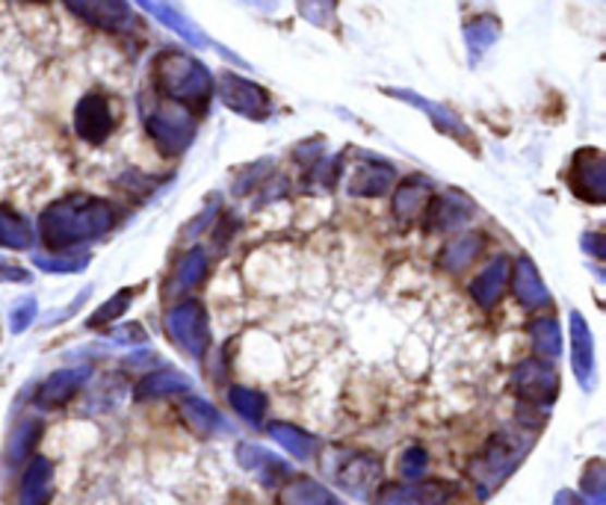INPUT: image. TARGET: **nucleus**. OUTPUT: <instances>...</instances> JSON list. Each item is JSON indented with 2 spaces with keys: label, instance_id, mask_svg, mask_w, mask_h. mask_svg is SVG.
Listing matches in <instances>:
<instances>
[{
  "label": "nucleus",
  "instance_id": "37",
  "mask_svg": "<svg viewBox=\"0 0 606 505\" xmlns=\"http://www.w3.org/2000/svg\"><path fill=\"white\" fill-rule=\"evenodd\" d=\"M400 476L405 482H421L426 470H429V453L423 446H409L405 453L400 455V465H397Z\"/></svg>",
  "mask_w": 606,
  "mask_h": 505
},
{
  "label": "nucleus",
  "instance_id": "38",
  "mask_svg": "<svg viewBox=\"0 0 606 505\" xmlns=\"http://www.w3.org/2000/svg\"><path fill=\"white\" fill-rule=\"evenodd\" d=\"M134 296H136L134 290H119L113 299L104 301L101 310H95V317L89 320V325H93V329H98V325H107V322L119 320L124 310H128V305H131V299H134Z\"/></svg>",
  "mask_w": 606,
  "mask_h": 505
},
{
  "label": "nucleus",
  "instance_id": "10",
  "mask_svg": "<svg viewBox=\"0 0 606 505\" xmlns=\"http://www.w3.org/2000/svg\"><path fill=\"white\" fill-rule=\"evenodd\" d=\"M331 476L343 491L355 500H371L381 479L379 458L367 453H347L338 467H331Z\"/></svg>",
  "mask_w": 606,
  "mask_h": 505
},
{
  "label": "nucleus",
  "instance_id": "29",
  "mask_svg": "<svg viewBox=\"0 0 606 505\" xmlns=\"http://www.w3.org/2000/svg\"><path fill=\"white\" fill-rule=\"evenodd\" d=\"M497 39H500V21L492 15H480V19L464 24V45H468L473 62L480 60Z\"/></svg>",
  "mask_w": 606,
  "mask_h": 505
},
{
  "label": "nucleus",
  "instance_id": "24",
  "mask_svg": "<svg viewBox=\"0 0 606 505\" xmlns=\"http://www.w3.org/2000/svg\"><path fill=\"white\" fill-rule=\"evenodd\" d=\"M429 198H432L429 181H423V177H409V181L393 193V213H397V219H402V222H411V219H417L421 213H426Z\"/></svg>",
  "mask_w": 606,
  "mask_h": 505
},
{
  "label": "nucleus",
  "instance_id": "26",
  "mask_svg": "<svg viewBox=\"0 0 606 505\" xmlns=\"http://www.w3.org/2000/svg\"><path fill=\"white\" fill-rule=\"evenodd\" d=\"M483 248H485L483 234H464V237L450 239V243L444 246L438 263H441L447 272H462V269L471 267L473 260L483 255Z\"/></svg>",
  "mask_w": 606,
  "mask_h": 505
},
{
  "label": "nucleus",
  "instance_id": "11",
  "mask_svg": "<svg viewBox=\"0 0 606 505\" xmlns=\"http://www.w3.org/2000/svg\"><path fill=\"white\" fill-rule=\"evenodd\" d=\"M69 10L98 30L122 33L134 27V12L128 0H62Z\"/></svg>",
  "mask_w": 606,
  "mask_h": 505
},
{
  "label": "nucleus",
  "instance_id": "43",
  "mask_svg": "<svg viewBox=\"0 0 606 505\" xmlns=\"http://www.w3.org/2000/svg\"><path fill=\"white\" fill-rule=\"evenodd\" d=\"M583 248H586L592 258L601 260L604 258V237H601V234H586V237H583Z\"/></svg>",
  "mask_w": 606,
  "mask_h": 505
},
{
  "label": "nucleus",
  "instance_id": "44",
  "mask_svg": "<svg viewBox=\"0 0 606 505\" xmlns=\"http://www.w3.org/2000/svg\"><path fill=\"white\" fill-rule=\"evenodd\" d=\"M116 341H119V343H143L145 334H143V329H140V325H124L122 334H116Z\"/></svg>",
  "mask_w": 606,
  "mask_h": 505
},
{
  "label": "nucleus",
  "instance_id": "40",
  "mask_svg": "<svg viewBox=\"0 0 606 505\" xmlns=\"http://www.w3.org/2000/svg\"><path fill=\"white\" fill-rule=\"evenodd\" d=\"M33 320H36V299H21L10 313V329L21 334V331L31 329Z\"/></svg>",
  "mask_w": 606,
  "mask_h": 505
},
{
  "label": "nucleus",
  "instance_id": "18",
  "mask_svg": "<svg viewBox=\"0 0 606 505\" xmlns=\"http://www.w3.org/2000/svg\"><path fill=\"white\" fill-rule=\"evenodd\" d=\"M89 379V367H72V370L53 372L51 379H45L41 387L36 391V405L41 408H60L72 399L74 393L81 391Z\"/></svg>",
  "mask_w": 606,
  "mask_h": 505
},
{
  "label": "nucleus",
  "instance_id": "35",
  "mask_svg": "<svg viewBox=\"0 0 606 505\" xmlns=\"http://www.w3.org/2000/svg\"><path fill=\"white\" fill-rule=\"evenodd\" d=\"M580 494L592 500L595 505H604L606 496V467L601 458L589 461L586 470H583V479H580Z\"/></svg>",
  "mask_w": 606,
  "mask_h": 505
},
{
  "label": "nucleus",
  "instance_id": "17",
  "mask_svg": "<svg viewBox=\"0 0 606 505\" xmlns=\"http://www.w3.org/2000/svg\"><path fill=\"white\" fill-rule=\"evenodd\" d=\"M512 293H514V299L521 301V305H524V308H530V310L550 308V301H554L550 290H547V284L542 281L538 269L533 267V260H530V258L514 260Z\"/></svg>",
  "mask_w": 606,
  "mask_h": 505
},
{
  "label": "nucleus",
  "instance_id": "7",
  "mask_svg": "<svg viewBox=\"0 0 606 505\" xmlns=\"http://www.w3.org/2000/svg\"><path fill=\"white\" fill-rule=\"evenodd\" d=\"M373 505H464L462 488L450 482H405L385 485L373 496Z\"/></svg>",
  "mask_w": 606,
  "mask_h": 505
},
{
  "label": "nucleus",
  "instance_id": "12",
  "mask_svg": "<svg viewBox=\"0 0 606 505\" xmlns=\"http://www.w3.org/2000/svg\"><path fill=\"white\" fill-rule=\"evenodd\" d=\"M113 110H110V101L104 95H83L74 107V131L83 143L101 145L107 136L113 134Z\"/></svg>",
  "mask_w": 606,
  "mask_h": 505
},
{
  "label": "nucleus",
  "instance_id": "36",
  "mask_svg": "<svg viewBox=\"0 0 606 505\" xmlns=\"http://www.w3.org/2000/svg\"><path fill=\"white\" fill-rule=\"evenodd\" d=\"M296 10L314 27H331L338 15V0H296Z\"/></svg>",
  "mask_w": 606,
  "mask_h": 505
},
{
  "label": "nucleus",
  "instance_id": "22",
  "mask_svg": "<svg viewBox=\"0 0 606 505\" xmlns=\"http://www.w3.org/2000/svg\"><path fill=\"white\" fill-rule=\"evenodd\" d=\"M506 287H509V260L497 258L494 263L483 269V275L471 284V296L480 308H494L504 299Z\"/></svg>",
  "mask_w": 606,
  "mask_h": 505
},
{
  "label": "nucleus",
  "instance_id": "32",
  "mask_svg": "<svg viewBox=\"0 0 606 505\" xmlns=\"http://www.w3.org/2000/svg\"><path fill=\"white\" fill-rule=\"evenodd\" d=\"M190 391V382L186 375H178V372H152L145 375L143 382L136 384V399H160V396H175V393Z\"/></svg>",
  "mask_w": 606,
  "mask_h": 505
},
{
  "label": "nucleus",
  "instance_id": "9",
  "mask_svg": "<svg viewBox=\"0 0 606 505\" xmlns=\"http://www.w3.org/2000/svg\"><path fill=\"white\" fill-rule=\"evenodd\" d=\"M568 184L574 189L577 198L604 205L606 201V157L597 148H583L571 160Z\"/></svg>",
  "mask_w": 606,
  "mask_h": 505
},
{
  "label": "nucleus",
  "instance_id": "4",
  "mask_svg": "<svg viewBox=\"0 0 606 505\" xmlns=\"http://www.w3.org/2000/svg\"><path fill=\"white\" fill-rule=\"evenodd\" d=\"M140 110H143L145 131H148V136L155 139V145L163 155H184L186 148L193 145V139H196V119L181 103L166 101V98H157V101L143 98Z\"/></svg>",
  "mask_w": 606,
  "mask_h": 505
},
{
  "label": "nucleus",
  "instance_id": "23",
  "mask_svg": "<svg viewBox=\"0 0 606 505\" xmlns=\"http://www.w3.org/2000/svg\"><path fill=\"white\" fill-rule=\"evenodd\" d=\"M429 210V225L435 231H452V227L464 225L473 217V205L459 193H444L441 198H435V205L426 207Z\"/></svg>",
  "mask_w": 606,
  "mask_h": 505
},
{
  "label": "nucleus",
  "instance_id": "30",
  "mask_svg": "<svg viewBox=\"0 0 606 505\" xmlns=\"http://www.w3.org/2000/svg\"><path fill=\"white\" fill-rule=\"evenodd\" d=\"M530 331H533V349L538 361H556L562 355V329L554 317L535 320Z\"/></svg>",
  "mask_w": 606,
  "mask_h": 505
},
{
  "label": "nucleus",
  "instance_id": "27",
  "mask_svg": "<svg viewBox=\"0 0 606 505\" xmlns=\"http://www.w3.org/2000/svg\"><path fill=\"white\" fill-rule=\"evenodd\" d=\"M41 438V420H21L10 434L7 444V467H21L27 458H33V449Z\"/></svg>",
  "mask_w": 606,
  "mask_h": 505
},
{
  "label": "nucleus",
  "instance_id": "6",
  "mask_svg": "<svg viewBox=\"0 0 606 505\" xmlns=\"http://www.w3.org/2000/svg\"><path fill=\"white\" fill-rule=\"evenodd\" d=\"M166 334L190 358H205L207 343H210L205 308L198 301H181V305H175V308L166 313Z\"/></svg>",
  "mask_w": 606,
  "mask_h": 505
},
{
  "label": "nucleus",
  "instance_id": "5",
  "mask_svg": "<svg viewBox=\"0 0 606 505\" xmlns=\"http://www.w3.org/2000/svg\"><path fill=\"white\" fill-rule=\"evenodd\" d=\"M559 372L550 367V361H538V358H530V361H521L512 370V391L514 396L524 405H533V408H550L559 396Z\"/></svg>",
  "mask_w": 606,
  "mask_h": 505
},
{
  "label": "nucleus",
  "instance_id": "39",
  "mask_svg": "<svg viewBox=\"0 0 606 505\" xmlns=\"http://www.w3.org/2000/svg\"><path fill=\"white\" fill-rule=\"evenodd\" d=\"M89 263V255L83 251H62L60 258H36V267L45 272H81Z\"/></svg>",
  "mask_w": 606,
  "mask_h": 505
},
{
  "label": "nucleus",
  "instance_id": "15",
  "mask_svg": "<svg viewBox=\"0 0 606 505\" xmlns=\"http://www.w3.org/2000/svg\"><path fill=\"white\" fill-rule=\"evenodd\" d=\"M53 500V465L45 455H33L19 485V505H48Z\"/></svg>",
  "mask_w": 606,
  "mask_h": 505
},
{
  "label": "nucleus",
  "instance_id": "13",
  "mask_svg": "<svg viewBox=\"0 0 606 505\" xmlns=\"http://www.w3.org/2000/svg\"><path fill=\"white\" fill-rule=\"evenodd\" d=\"M237 461L243 465V470L255 473L260 479V485L267 488H281V482L290 479V465L281 461L278 455H272L269 449L257 444H240L237 446Z\"/></svg>",
  "mask_w": 606,
  "mask_h": 505
},
{
  "label": "nucleus",
  "instance_id": "42",
  "mask_svg": "<svg viewBox=\"0 0 606 505\" xmlns=\"http://www.w3.org/2000/svg\"><path fill=\"white\" fill-rule=\"evenodd\" d=\"M554 505H595V503L586 500L583 494H577V491H559L554 500Z\"/></svg>",
  "mask_w": 606,
  "mask_h": 505
},
{
  "label": "nucleus",
  "instance_id": "41",
  "mask_svg": "<svg viewBox=\"0 0 606 505\" xmlns=\"http://www.w3.org/2000/svg\"><path fill=\"white\" fill-rule=\"evenodd\" d=\"M0 281H31V275L21 267H15V263H7L0 258Z\"/></svg>",
  "mask_w": 606,
  "mask_h": 505
},
{
  "label": "nucleus",
  "instance_id": "34",
  "mask_svg": "<svg viewBox=\"0 0 606 505\" xmlns=\"http://www.w3.org/2000/svg\"><path fill=\"white\" fill-rule=\"evenodd\" d=\"M0 246L15 248V251H24V248L33 246L31 225L19 213L7 210V207H0Z\"/></svg>",
  "mask_w": 606,
  "mask_h": 505
},
{
  "label": "nucleus",
  "instance_id": "33",
  "mask_svg": "<svg viewBox=\"0 0 606 505\" xmlns=\"http://www.w3.org/2000/svg\"><path fill=\"white\" fill-rule=\"evenodd\" d=\"M228 403H231V408H234L249 426H255V429L264 423V417H267V408H269L264 393L252 391V387H240V384L228 391Z\"/></svg>",
  "mask_w": 606,
  "mask_h": 505
},
{
  "label": "nucleus",
  "instance_id": "28",
  "mask_svg": "<svg viewBox=\"0 0 606 505\" xmlns=\"http://www.w3.org/2000/svg\"><path fill=\"white\" fill-rule=\"evenodd\" d=\"M269 438H272L281 449H288L293 458H299V461H308V458H314V453H317V441H314L305 429H299V426L272 423L269 426Z\"/></svg>",
  "mask_w": 606,
  "mask_h": 505
},
{
  "label": "nucleus",
  "instance_id": "8",
  "mask_svg": "<svg viewBox=\"0 0 606 505\" xmlns=\"http://www.w3.org/2000/svg\"><path fill=\"white\" fill-rule=\"evenodd\" d=\"M219 95H222V103L228 110H234L237 115H246V119H255V122H264L272 113V98L264 86L240 77V74H222L219 81Z\"/></svg>",
  "mask_w": 606,
  "mask_h": 505
},
{
  "label": "nucleus",
  "instance_id": "1",
  "mask_svg": "<svg viewBox=\"0 0 606 505\" xmlns=\"http://www.w3.org/2000/svg\"><path fill=\"white\" fill-rule=\"evenodd\" d=\"M113 227V207L95 196H65L39 217L41 243L53 251H74L101 239Z\"/></svg>",
  "mask_w": 606,
  "mask_h": 505
},
{
  "label": "nucleus",
  "instance_id": "31",
  "mask_svg": "<svg viewBox=\"0 0 606 505\" xmlns=\"http://www.w3.org/2000/svg\"><path fill=\"white\" fill-rule=\"evenodd\" d=\"M207 272V255L205 248H193V251H186L181 263H178L175 275L169 281V293L175 296V293H186V290H193L198 281L205 279Z\"/></svg>",
  "mask_w": 606,
  "mask_h": 505
},
{
  "label": "nucleus",
  "instance_id": "25",
  "mask_svg": "<svg viewBox=\"0 0 606 505\" xmlns=\"http://www.w3.org/2000/svg\"><path fill=\"white\" fill-rule=\"evenodd\" d=\"M181 417H184L186 426H190L193 432L205 434V438L228 432L222 414L216 411L214 405L207 403V399H198V396H184V399H181Z\"/></svg>",
  "mask_w": 606,
  "mask_h": 505
},
{
  "label": "nucleus",
  "instance_id": "21",
  "mask_svg": "<svg viewBox=\"0 0 606 505\" xmlns=\"http://www.w3.org/2000/svg\"><path fill=\"white\" fill-rule=\"evenodd\" d=\"M393 172L391 163H381V160H364V163L355 165V172L350 177V193L352 196H381L388 193L393 184Z\"/></svg>",
  "mask_w": 606,
  "mask_h": 505
},
{
  "label": "nucleus",
  "instance_id": "19",
  "mask_svg": "<svg viewBox=\"0 0 606 505\" xmlns=\"http://www.w3.org/2000/svg\"><path fill=\"white\" fill-rule=\"evenodd\" d=\"M136 3H140V7H143V10L148 12V15H155V19L160 21V24H166L169 30L178 33L181 39L190 41L193 48H207V36H205V33L198 30L196 24L186 19L184 12L175 10V7H172L169 0H136Z\"/></svg>",
  "mask_w": 606,
  "mask_h": 505
},
{
  "label": "nucleus",
  "instance_id": "3",
  "mask_svg": "<svg viewBox=\"0 0 606 505\" xmlns=\"http://www.w3.org/2000/svg\"><path fill=\"white\" fill-rule=\"evenodd\" d=\"M533 446V438L530 434H518V432H500L494 434L492 441L483 446V453L473 458L468 465V479H471L473 491L480 500H488V496L504 485L506 479L521 467V461L530 453Z\"/></svg>",
  "mask_w": 606,
  "mask_h": 505
},
{
  "label": "nucleus",
  "instance_id": "16",
  "mask_svg": "<svg viewBox=\"0 0 606 505\" xmlns=\"http://www.w3.org/2000/svg\"><path fill=\"white\" fill-rule=\"evenodd\" d=\"M571 346H574L571 364H574L577 382H580V387L592 391L595 387V341H592L589 322L577 310L571 313Z\"/></svg>",
  "mask_w": 606,
  "mask_h": 505
},
{
  "label": "nucleus",
  "instance_id": "14",
  "mask_svg": "<svg viewBox=\"0 0 606 505\" xmlns=\"http://www.w3.org/2000/svg\"><path fill=\"white\" fill-rule=\"evenodd\" d=\"M385 93L393 95V98H400V101L411 103V107H417V110H423V113L432 119V124H435L441 134L452 136L456 143L473 145V136H471V131H468V124H464L456 113H450L447 107H441V103L426 101L423 95H414V93H409V89H385Z\"/></svg>",
  "mask_w": 606,
  "mask_h": 505
},
{
  "label": "nucleus",
  "instance_id": "20",
  "mask_svg": "<svg viewBox=\"0 0 606 505\" xmlns=\"http://www.w3.org/2000/svg\"><path fill=\"white\" fill-rule=\"evenodd\" d=\"M278 505H343L329 488L311 476H290L278 491Z\"/></svg>",
  "mask_w": 606,
  "mask_h": 505
},
{
  "label": "nucleus",
  "instance_id": "2",
  "mask_svg": "<svg viewBox=\"0 0 606 505\" xmlns=\"http://www.w3.org/2000/svg\"><path fill=\"white\" fill-rule=\"evenodd\" d=\"M155 89L160 98L181 107H207L214 93V77L205 62L181 51H166L155 60Z\"/></svg>",
  "mask_w": 606,
  "mask_h": 505
}]
</instances>
